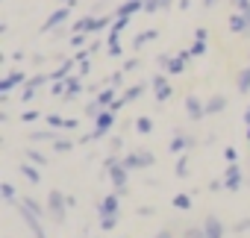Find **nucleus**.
<instances>
[{
	"mask_svg": "<svg viewBox=\"0 0 250 238\" xmlns=\"http://www.w3.org/2000/svg\"><path fill=\"white\" fill-rule=\"evenodd\" d=\"M71 206H68V194H62L59 188H53L50 194H47V215L56 220V223H65V212H68Z\"/></svg>",
	"mask_w": 250,
	"mask_h": 238,
	"instance_id": "obj_1",
	"label": "nucleus"
},
{
	"mask_svg": "<svg viewBox=\"0 0 250 238\" xmlns=\"http://www.w3.org/2000/svg\"><path fill=\"white\" fill-rule=\"evenodd\" d=\"M115 115H118V112H112V109L106 106V109H103V112L94 118V130H91L88 136H83V141H91V139H103V136L109 133V127L115 124Z\"/></svg>",
	"mask_w": 250,
	"mask_h": 238,
	"instance_id": "obj_2",
	"label": "nucleus"
},
{
	"mask_svg": "<svg viewBox=\"0 0 250 238\" xmlns=\"http://www.w3.org/2000/svg\"><path fill=\"white\" fill-rule=\"evenodd\" d=\"M15 206H18V215L24 218V223L30 226V232H33V238H47V235H44V226H42V218H39V215H36V212L30 209V206H24L21 200H18Z\"/></svg>",
	"mask_w": 250,
	"mask_h": 238,
	"instance_id": "obj_3",
	"label": "nucleus"
},
{
	"mask_svg": "<svg viewBox=\"0 0 250 238\" xmlns=\"http://www.w3.org/2000/svg\"><path fill=\"white\" fill-rule=\"evenodd\" d=\"M109 177H112V185H115V191L124 197V194H127V179H130V168L127 165H124L121 159L109 168Z\"/></svg>",
	"mask_w": 250,
	"mask_h": 238,
	"instance_id": "obj_4",
	"label": "nucleus"
},
{
	"mask_svg": "<svg viewBox=\"0 0 250 238\" xmlns=\"http://www.w3.org/2000/svg\"><path fill=\"white\" fill-rule=\"evenodd\" d=\"M71 9H74V3H65V6H62V9H56V12H53V15H50V18H47V21H44L39 30H42V33H50V30L62 27V24L71 18Z\"/></svg>",
	"mask_w": 250,
	"mask_h": 238,
	"instance_id": "obj_5",
	"label": "nucleus"
},
{
	"mask_svg": "<svg viewBox=\"0 0 250 238\" xmlns=\"http://www.w3.org/2000/svg\"><path fill=\"white\" fill-rule=\"evenodd\" d=\"M121 162L127 165L130 171H136V168H150V165H153V153H150V150H145V153H130V156H124Z\"/></svg>",
	"mask_w": 250,
	"mask_h": 238,
	"instance_id": "obj_6",
	"label": "nucleus"
},
{
	"mask_svg": "<svg viewBox=\"0 0 250 238\" xmlns=\"http://www.w3.org/2000/svg\"><path fill=\"white\" fill-rule=\"evenodd\" d=\"M27 82V74L24 71H9L3 79H0V94H9L12 88H18V85H24Z\"/></svg>",
	"mask_w": 250,
	"mask_h": 238,
	"instance_id": "obj_7",
	"label": "nucleus"
},
{
	"mask_svg": "<svg viewBox=\"0 0 250 238\" xmlns=\"http://www.w3.org/2000/svg\"><path fill=\"white\" fill-rule=\"evenodd\" d=\"M241 179H244V174H241L238 162H232V165L227 168V177H224V188H227V191H238V188H241Z\"/></svg>",
	"mask_w": 250,
	"mask_h": 238,
	"instance_id": "obj_8",
	"label": "nucleus"
},
{
	"mask_svg": "<svg viewBox=\"0 0 250 238\" xmlns=\"http://www.w3.org/2000/svg\"><path fill=\"white\" fill-rule=\"evenodd\" d=\"M97 215H121V194L115 191V194L103 197L100 206H97Z\"/></svg>",
	"mask_w": 250,
	"mask_h": 238,
	"instance_id": "obj_9",
	"label": "nucleus"
},
{
	"mask_svg": "<svg viewBox=\"0 0 250 238\" xmlns=\"http://www.w3.org/2000/svg\"><path fill=\"white\" fill-rule=\"evenodd\" d=\"M186 112H188V118H191V121H200V118L206 115V103H203L200 97L188 94V97H186Z\"/></svg>",
	"mask_w": 250,
	"mask_h": 238,
	"instance_id": "obj_10",
	"label": "nucleus"
},
{
	"mask_svg": "<svg viewBox=\"0 0 250 238\" xmlns=\"http://www.w3.org/2000/svg\"><path fill=\"white\" fill-rule=\"evenodd\" d=\"M150 85H153V94H156V100H171V94H174V88H171V82L165 79V77H153L150 79Z\"/></svg>",
	"mask_w": 250,
	"mask_h": 238,
	"instance_id": "obj_11",
	"label": "nucleus"
},
{
	"mask_svg": "<svg viewBox=\"0 0 250 238\" xmlns=\"http://www.w3.org/2000/svg\"><path fill=\"white\" fill-rule=\"evenodd\" d=\"M203 232H206V238H224V223H221L215 215H206V220H203Z\"/></svg>",
	"mask_w": 250,
	"mask_h": 238,
	"instance_id": "obj_12",
	"label": "nucleus"
},
{
	"mask_svg": "<svg viewBox=\"0 0 250 238\" xmlns=\"http://www.w3.org/2000/svg\"><path fill=\"white\" fill-rule=\"evenodd\" d=\"M47 127H53V130H77V118H62V115H47Z\"/></svg>",
	"mask_w": 250,
	"mask_h": 238,
	"instance_id": "obj_13",
	"label": "nucleus"
},
{
	"mask_svg": "<svg viewBox=\"0 0 250 238\" xmlns=\"http://www.w3.org/2000/svg\"><path fill=\"white\" fill-rule=\"evenodd\" d=\"M65 85H68V91H65L62 100H74V97H80V91H83V77H80V74H71V77L65 79Z\"/></svg>",
	"mask_w": 250,
	"mask_h": 238,
	"instance_id": "obj_14",
	"label": "nucleus"
},
{
	"mask_svg": "<svg viewBox=\"0 0 250 238\" xmlns=\"http://www.w3.org/2000/svg\"><path fill=\"white\" fill-rule=\"evenodd\" d=\"M229 30H232V33H247V30H250V18H247L241 9H235L232 18H229Z\"/></svg>",
	"mask_w": 250,
	"mask_h": 238,
	"instance_id": "obj_15",
	"label": "nucleus"
},
{
	"mask_svg": "<svg viewBox=\"0 0 250 238\" xmlns=\"http://www.w3.org/2000/svg\"><path fill=\"white\" fill-rule=\"evenodd\" d=\"M74 65H80L77 59H68V62H62L53 74H50V82H56V79H68L71 74H74Z\"/></svg>",
	"mask_w": 250,
	"mask_h": 238,
	"instance_id": "obj_16",
	"label": "nucleus"
},
{
	"mask_svg": "<svg viewBox=\"0 0 250 238\" xmlns=\"http://www.w3.org/2000/svg\"><path fill=\"white\" fill-rule=\"evenodd\" d=\"M224 109H227V97L224 94H212L206 100V115H221Z\"/></svg>",
	"mask_w": 250,
	"mask_h": 238,
	"instance_id": "obj_17",
	"label": "nucleus"
},
{
	"mask_svg": "<svg viewBox=\"0 0 250 238\" xmlns=\"http://www.w3.org/2000/svg\"><path fill=\"white\" fill-rule=\"evenodd\" d=\"M145 9V0H124V3L118 6V15H136V12H142Z\"/></svg>",
	"mask_w": 250,
	"mask_h": 238,
	"instance_id": "obj_18",
	"label": "nucleus"
},
{
	"mask_svg": "<svg viewBox=\"0 0 250 238\" xmlns=\"http://www.w3.org/2000/svg\"><path fill=\"white\" fill-rule=\"evenodd\" d=\"M206 39H209L206 30L197 27V30H194V44H191V53H194V56H203V53H206Z\"/></svg>",
	"mask_w": 250,
	"mask_h": 238,
	"instance_id": "obj_19",
	"label": "nucleus"
},
{
	"mask_svg": "<svg viewBox=\"0 0 250 238\" xmlns=\"http://www.w3.org/2000/svg\"><path fill=\"white\" fill-rule=\"evenodd\" d=\"M186 147H194V139H188L186 133H177V136L171 139V150H174V153H183Z\"/></svg>",
	"mask_w": 250,
	"mask_h": 238,
	"instance_id": "obj_20",
	"label": "nucleus"
},
{
	"mask_svg": "<svg viewBox=\"0 0 250 238\" xmlns=\"http://www.w3.org/2000/svg\"><path fill=\"white\" fill-rule=\"evenodd\" d=\"M21 174H24L33 185L42 182V174H39V165H36V162H33V165H30V162H21Z\"/></svg>",
	"mask_w": 250,
	"mask_h": 238,
	"instance_id": "obj_21",
	"label": "nucleus"
},
{
	"mask_svg": "<svg viewBox=\"0 0 250 238\" xmlns=\"http://www.w3.org/2000/svg\"><path fill=\"white\" fill-rule=\"evenodd\" d=\"M109 27H112V18H94V15H88V33H103Z\"/></svg>",
	"mask_w": 250,
	"mask_h": 238,
	"instance_id": "obj_22",
	"label": "nucleus"
},
{
	"mask_svg": "<svg viewBox=\"0 0 250 238\" xmlns=\"http://www.w3.org/2000/svg\"><path fill=\"white\" fill-rule=\"evenodd\" d=\"M235 85H238V91H241V94H250V65L238 71V77H235Z\"/></svg>",
	"mask_w": 250,
	"mask_h": 238,
	"instance_id": "obj_23",
	"label": "nucleus"
},
{
	"mask_svg": "<svg viewBox=\"0 0 250 238\" xmlns=\"http://www.w3.org/2000/svg\"><path fill=\"white\" fill-rule=\"evenodd\" d=\"M145 91H147V82H136V85H130L127 91H124V100H127V103H133V100H139Z\"/></svg>",
	"mask_w": 250,
	"mask_h": 238,
	"instance_id": "obj_24",
	"label": "nucleus"
},
{
	"mask_svg": "<svg viewBox=\"0 0 250 238\" xmlns=\"http://www.w3.org/2000/svg\"><path fill=\"white\" fill-rule=\"evenodd\" d=\"M156 36H159V30H145V33H139V36H136V41H133V47H136V50H142V47H145L147 41H153Z\"/></svg>",
	"mask_w": 250,
	"mask_h": 238,
	"instance_id": "obj_25",
	"label": "nucleus"
},
{
	"mask_svg": "<svg viewBox=\"0 0 250 238\" xmlns=\"http://www.w3.org/2000/svg\"><path fill=\"white\" fill-rule=\"evenodd\" d=\"M118 220H121V215H100V229L103 232H112L118 226Z\"/></svg>",
	"mask_w": 250,
	"mask_h": 238,
	"instance_id": "obj_26",
	"label": "nucleus"
},
{
	"mask_svg": "<svg viewBox=\"0 0 250 238\" xmlns=\"http://www.w3.org/2000/svg\"><path fill=\"white\" fill-rule=\"evenodd\" d=\"M174 0H145V12H159V9H168Z\"/></svg>",
	"mask_w": 250,
	"mask_h": 238,
	"instance_id": "obj_27",
	"label": "nucleus"
},
{
	"mask_svg": "<svg viewBox=\"0 0 250 238\" xmlns=\"http://www.w3.org/2000/svg\"><path fill=\"white\" fill-rule=\"evenodd\" d=\"M27 159H33V162H36L39 168H44V165L50 162V159H47V156H44L42 150H36V147H27Z\"/></svg>",
	"mask_w": 250,
	"mask_h": 238,
	"instance_id": "obj_28",
	"label": "nucleus"
},
{
	"mask_svg": "<svg viewBox=\"0 0 250 238\" xmlns=\"http://www.w3.org/2000/svg\"><path fill=\"white\" fill-rule=\"evenodd\" d=\"M94 100H97V103H100V106L106 109V106H109V103L115 100V88H103V91H97V97H94Z\"/></svg>",
	"mask_w": 250,
	"mask_h": 238,
	"instance_id": "obj_29",
	"label": "nucleus"
},
{
	"mask_svg": "<svg viewBox=\"0 0 250 238\" xmlns=\"http://www.w3.org/2000/svg\"><path fill=\"white\" fill-rule=\"evenodd\" d=\"M56 139H59V136H56L53 130H42V133H33V141H39V144H42V141H47V144H53Z\"/></svg>",
	"mask_w": 250,
	"mask_h": 238,
	"instance_id": "obj_30",
	"label": "nucleus"
},
{
	"mask_svg": "<svg viewBox=\"0 0 250 238\" xmlns=\"http://www.w3.org/2000/svg\"><path fill=\"white\" fill-rule=\"evenodd\" d=\"M21 203H24V206H30L39 218H44V212H47V206H42V203H39V200H33V197H21Z\"/></svg>",
	"mask_w": 250,
	"mask_h": 238,
	"instance_id": "obj_31",
	"label": "nucleus"
},
{
	"mask_svg": "<svg viewBox=\"0 0 250 238\" xmlns=\"http://www.w3.org/2000/svg\"><path fill=\"white\" fill-rule=\"evenodd\" d=\"M0 194H3V200H6V203H12V206L18 203V194H15V188H12L9 182H3V185H0Z\"/></svg>",
	"mask_w": 250,
	"mask_h": 238,
	"instance_id": "obj_32",
	"label": "nucleus"
},
{
	"mask_svg": "<svg viewBox=\"0 0 250 238\" xmlns=\"http://www.w3.org/2000/svg\"><path fill=\"white\" fill-rule=\"evenodd\" d=\"M50 147H53L56 153H68V150H74V141H71V139H56Z\"/></svg>",
	"mask_w": 250,
	"mask_h": 238,
	"instance_id": "obj_33",
	"label": "nucleus"
},
{
	"mask_svg": "<svg viewBox=\"0 0 250 238\" xmlns=\"http://www.w3.org/2000/svg\"><path fill=\"white\" fill-rule=\"evenodd\" d=\"M174 209H180V212L191 209V194H177L174 197Z\"/></svg>",
	"mask_w": 250,
	"mask_h": 238,
	"instance_id": "obj_34",
	"label": "nucleus"
},
{
	"mask_svg": "<svg viewBox=\"0 0 250 238\" xmlns=\"http://www.w3.org/2000/svg\"><path fill=\"white\" fill-rule=\"evenodd\" d=\"M136 130H139L142 136H150V133H153V121H150V118H139V121H136Z\"/></svg>",
	"mask_w": 250,
	"mask_h": 238,
	"instance_id": "obj_35",
	"label": "nucleus"
},
{
	"mask_svg": "<svg viewBox=\"0 0 250 238\" xmlns=\"http://www.w3.org/2000/svg\"><path fill=\"white\" fill-rule=\"evenodd\" d=\"M44 82H50V74H36V77H30L24 85H30V88H39V85H44Z\"/></svg>",
	"mask_w": 250,
	"mask_h": 238,
	"instance_id": "obj_36",
	"label": "nucleus"
},
{
	"mask_svg": "<svg viewBox=\"0 0 250 238\" xmlns=\"http://www.w3.org/2000/svg\"><path fill=\"white\" fill-rule=\"evenodd\" d=\"M100 112H103V106H100V103H97V100H91V103H88V106H85V115H88V118H91V121H94V118H97V115H100Z\"/></svg>",
	"mask_w": 250,
	"mask_h": 238,
	"instance_id": "obj_37",
	"label": "nucleus"
},
{
	"mask_svg": "<svg viewBox=\"0 0 250 238\" xmlns=\"http://www.w3.org/2000/svg\"><path fill=\"white\" fill-rule=\"evenodd\" d=\"M174 171H177V177H186V174H188V156H180Z\"/></svg>",
	"mask_w": 250,
	"mask_h": 238,
	"instance_id": "obj_38",
	"label": "nucleus"
},
{
	"mask_svg": "<svg viewBox=\"0 0 250 238\" xmlns=\"http://www.w3.org/2000/svg\"><path fill=\"white\" fill-rule=\"evenodd\" d=\"M42 118V112H36V109H30V112H21V121L24 124H30V121H39Z\"/></svg>",
	"mask_w": 250,
	"mask_h": 238,
	"instance_id": "obj_39",
	"label": "nucleus"
},
{
	"mask_svg": "<svg viewBox=\"0 0 250 238\" xmlns=\"http://www.w3.org/2000/svg\"><path fill=\"white\" fill-rule=\"evenodd\" d=\"M85 44V33H74L71 36V47H83Z\"/></svg>",
	"mask_w": 250,
	"mask_h": 238,
	"instance_id": "obj_40",
	"label": "nucleus"
},
{
	"mask_svg": "<svg viewBox=\"0 0 250 238\" xmlns=\"http://www.w3.org/2000/svg\"><path fill=\"white\" fill-rule=\"evenodd\" d=\"M224 159H227V165L238 162V153H235V147H227V150H224Z\"/></svg>",
	"mask_w": 250,
	"mask_h": 238,
	"instance_id": "obj_41",
	"label": "nucleus"
},
{
	"mask_svg": "<svg viewBox=\"0 0 250 238\" xmlns=\"http://www.w3.org/2000/svg\"><path fill=\"white\" fill-rule=\"evenodd\" d=\"M33 97H36V88H30V85H24V91H21V100H24V103H30Z\"/></svg>",
	"mask_w": 250,
	"mask_h": 238,
	"instance_id": "obj_42",
	"label": "nucleus"
},
{
	"mask_svg": "<svg viewBox=\"0 0 250 238\" xmlns=\"http://www.w3.org/2000/svg\"><path fill=\"white\" fill-rule=\"evenodd\" d=\"M139 65H142L139 59H127V65H124V74H133V71H136Z\"/></svg>",
	"mask_w": 250,
	"mask_h": 238,
	"instance_id": "obj_43",
	"label": "nucleus"
},
{
	"mask_svg": "<svg viewBox=\"0 0 250 238\" xmlns=\"http://www.w3.org/2000/svg\"><path fill=\"white\" fill-rule=\"evenodd\" d=\"M91 56H94V53H91V50L85 47V50H80V53H77L74 59H77V62H85V59H91Z\"/></svg>",
	"mask_w": 250,
	"mask_h": 238,
	"instance_id": "obj_44",
	"label": "nucleus"
},
{
	"mask_svg": "<svg viewBox=\"0 0 250 238\" xmlns=\"http://www.w3.org/2000/svg\"><path fill=\"white\" fill-rule=\"evenodd\" d=\"M247 229H250V218H244V220L235 223V232H247Z\"/></svg>",
	"mask_w": 250,
	"mask_h": 238,
	"instance_id": "obj_45",
	"label": "nucleus"
},
{
	"mask_svg": "<svg viewBox=\"0 0 250 238\" xmlns=\"http://www.w3.org/2000/svg\"><path fill=\"white\" fill-rule=\"evenodd\" d=\"M186 238H206V232H203V229H188Z\"/></svg>",
	"mask_w": 250,
	"mask_h": 238,
	"instance_id": "obj_46",
	"label": "nucleus"
},
{
	"mask_svg": "<svg viewBox=\"0 0 250 238\" xmlns=\"http://www.w3.org/2000/svg\"><path fill=\"white\" fill-rule=\"evenodd\" d=\"M88 71H91V65H88V59H85V62H80V77H85Z\"/></svg>",
	"mask_w": 250,
	"mask_h": 238,
	"instance_id": "obj_47",
	"label": "nucleus"
},
{
	"mask_svg": "<svg viewBox=\"0 0 250 238\" xmlns=\"http://www.w3.org/2000/svg\"><path fill=\"white\" fill-rule=\"evenodd\" d=\"M224 188V179H215V182H209V191H221Z\"/></svg>",
	"mask_w": 250,
	"mask_h": 238,
	"instance_id": "obj_48",
	"label": "nucleus"
},
{
	"mask_svg": "<svg viewBox=\"0 0 250 238\" xmlns=\"http://www.w3.org/2000/svg\"><path fill=\"white\" fill-rule=\"evenodd\" d=\"M244 3H250V0H232V6H235V9H241Z\"/></svg>",
	"mask_w": 250,
	"mask_h": 238,
	"instance_id": "obj_49",
	"label": "nucleus"
},
{
	"mask_svg": "<svg viewBox=\"0 0 250 238\" xmlns=\"http://www.w3.org/2000/svg\"><path fill=\"white\" fill-rule=\"evenodd\" d=\"M215 3H218V0H203V6H206V9H212Z\"/></svg>",
	"mask_w": 250,
	"mask_h": 238,
	"instance_id": "obj_50",
	"label": "nucleus"
},
{
	"mask_svg": "<svg viewBox=\"0 0 250 238\" xmlns=\"http://www.w3.org/2000/svg\"><path fill=\"white\" fill-rule=\"evenodd\" d=\"M156 238H171V232H168V229H162V232H159Z\"/></svg>",
	"mask_w": 250,
	"mask_h": 238,
	"instance_id": "obj_51",
	"label": "nucleus"
},
{
	"mask_svg": "<svg viewBox=\"0 0 250 238\" xmlns=\"http://www.w3.org/2000/svg\"><path fill=\"white\" fill-rule=\"evenodd\" d=\"M177 3H180V6H183V9H188V0H177Z\"/></svg>",
	"mask_w": 250,
	"mask_h": 238,
	"instance_id": "obj_52",
	"label": "nucleus"
},
{
	"mask_svg": "<svg viewBox=\"0 0 250 238\" xmlns=\"http://www.w3.org/2000/svg\"><path fill=\"white\" fill-rule=\"evenodd\" d=\"M244 124H250V109H247V112H244Z\"/></svg>",
	"mask_w": 250,
	"mask_h": 238,
	"instance_id": "obj_53",
	"label": "nucleus"
},
{
	"mask_svg": "<svg viewBox=\"0 0 250 238\" xmlns=\"http://www.w3.org/2000/svg\"><path fill=\"white\" fill-rule=\"evenodd\" d=\"M247 144H250V124H247Z\"/></svg>",
	"mask_w": 250,
	"mask_h": 238,
	"instance_id": "obj_54",
	"label": "nucleus"
}]
</instances>
